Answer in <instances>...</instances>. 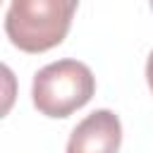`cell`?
Masks as SVG:
<instances>
[{
    "mask_svg": "<svg viewBox=\"0 0 153 153\" xmlns=\"http://www.w3.org/2000/svg\"><path fill=\"white\" fill-rule=\"evenodd\" d=\"M76 5L79 0H12L5 33L24 53H45L65 41Z\"/></svg>",
    "mask_w": 153,
    "mask_h": 153,
    "instance_id": "1",
    "label": "cell"
},
{
    "mask_svg": "<svg viewBox=\"0 0 153 153\" xmlns=\"http://www.w3.org/2000/svg\"><path fill=\"white\" fill-rule=\"evenodd\" d=\"M96 93L93 72L79 60H57L36 72L31 98L33 108L45 117H69L84 108Z\"/></svg>",
    "mask_w": 153,
    "mask_h": 153,
    "instance_id": "2",
    "label": "cell"
},
{
    "mask_svg": "<svg viewBox=\"0 0 153 153\" xmlns=\"http://www.w3.org/2000/svg\"><path fill=\"white\" fill-rule=\"evenodd\" d=\"M122 143V122L112 110H96L69 134L67 153H117Z\"/></svg>",
    "mask_w": 153,
    "mask_h": 153,
    "instance_id": "3",
    "label": "cell"
},
{
    "mask_svg": "<svg viewBox=\"0 0 153 153\" xmlns=\"http://www.w3.org/2000/svg\"><path fill=\"white\" fill-rule=\"evenodd\" d=\"M146 79H148V86L153 91V53L148 55V62H146Z\"/></svg>",
    "mask_w": 153,
    "mask_h": 153,
    "instance_id": "4",
    "label": "cell"
},
{
    "mask_svg": "<svg viewBox=\"0 0 153 153\" xmlns=\"http://www.w3.org/2000/svg\"><path fill=\"white\" fill-rule=\"evenodd\" d=\"M148 2H151V7H153V0H148Z\"/></svg>",
    "mask_w": 153,
    "mask_h": 153,
    "instance_id": "5",
    "label": "cell"
}]
</instances>
